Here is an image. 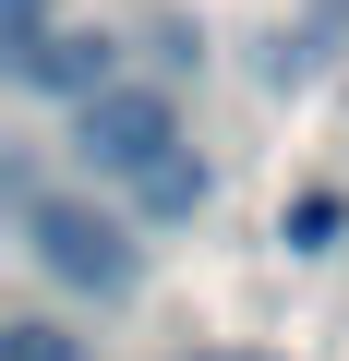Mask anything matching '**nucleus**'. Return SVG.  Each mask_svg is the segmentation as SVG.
Instances as JSON below:
<instances>
[{
	"instance_id": "f257e3e1",
	"label": "nucleus",
	"mask_w": 349,
	"mask_h": 361,
	"mask_svg": "<svg viewBox=\"0 0 349 361\" xmlns=\"http://www.w3.org/2000/svg\"><path fill=\"white\" fill-rule=\"evenodd\" d=\"M73 145H85L97 180H121L145 217H193V205H205V169H193V145H181V109H169L157 85H97V97H73Z\"/></svg>"
},
{
	"instance_id": "f03ea898",
	"label": "nucleus",
	"mask_w": 349,
	"mask_h": 361,
	"mask_svg": "<svg viewBox=\"0 0 349 361\" xmlns=\"http://www.w3.org/2000/svg\"><path fill=\"white\" fill-rule=\"evenodd\" d=\"M25 253H37L61 289H97V301H121V289L145 277L133 229H121V217H97L85 193H25Z\"/></svg>"
},
{
	"instance_id": "7ed1b4c3",
	"label": "nucleus",
	"mask_w": 349,
	"mask_h": 361,
	"mask_svg": "<svg viewBox=\"0 0 349 361\" xmlns=\"http://www.w3.org/2000/svg\"><path fill=\"white\" fill-rule=\"evenodd\" d=\"M37 37H49V0H0V61H13V73L37 61Z\"/></svg>"
},
{
	"instance_id": "20e7f679",
	"label": "nucleus",
	"mask_w": 349,
	"mask_h": 361,
	"mask_svg": "<svg viewBox=\"0 0 349 361\" xmlns=\"http://www.w3.org/2000/svg\"><path fill=\"white\" fill-rule=\"evenodd\" d=\"M0 361H85L61 325H0Z\"/></svg>"
},
{
	"instance_id": "39448f33",
	"label": "nucleus",
	"mask_w": 349,
	"mask_h": 361,
	"mask_svg": "<svg viewBox=\"0 0 349 361\" xmlns=\"http://www.w3.org/2000/svg\"><path fill=\"white\" fill-rule=\"evenodd\" d=\"M289 241H301V253H325V241H337V193H301V217H289Z\"/></svg>"
},
{
	"instance_id": "423d86ee",
	"label": "nucleus",
	"mask_w": 349,
	"mask_h": 361,
	"mask_svg": "<svg viewBox=\"0 0 349 361\" xmlns=\"http://www.w3.org/2000/svg\"><path fill=\"white\" fill-rule=\"evenodd\" d=\"M205 361H265V349H205Z\"/></svg>"
}]
</instances>
